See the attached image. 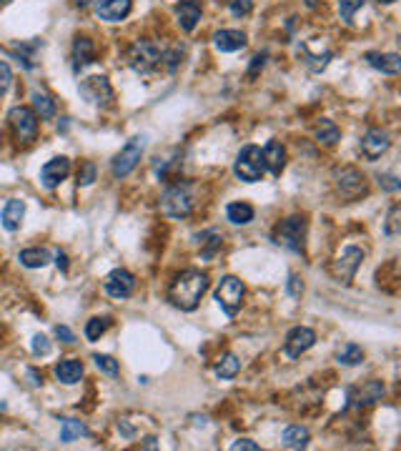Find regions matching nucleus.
<instances>
[{"mask_svg": "<svg viewBox=\"0 0 401 451\" xmlns=\"http://www.w3.org/2000/svg\"><path fill=\"white\" fill-rule=\"evenodd\" d=\"M208 291V276L196 269L181 271L178 276L173 278L168 286V301L181 311H196L203 299V293Z\"/></svg>", "mask_w": 401, "mask_h": 451, "instance_id": "1", "label": "nucleus"}, {"mask_svg": "<svg viewBox=\"0 0 401 451\" xmlns=\"http://www.w3.org/2000/svg\"><path fill=\"white\" fill-rule=\"evenodd\" d=\"M161 209L168 218H186L194 211V186L191 183H173L161 196Z\"/></svg>", "mask_w": 401, "mask_h": 451, "instance_id": "2", "label": "nucleus"}, {"mask_svg": "<svg viewBox=\"0 0 401 451\" xmlns=\"http://www.w3.org/2000/svg\"><path fill=\"white\" fill-rule=\"evenodd\" d=\"M125 58H128V65H131L136 73L148 76V73H153V70L163 63V50H161L153 41H136L131 48H128V56Z\"/></svg>", "mask_w": 401, "mask_h": 451, "instance_id": "3", "label": "nucleus"}, {"mask_svg": "<svg viewBox=\"0 0 401 451\" xmlns=\"http://www.w3.org/2000/svg\"><path fill=\"white\" fill-rule=\"evenodd\" d=\"M333 186H336V193H339L344 201H359L361 196L369 193L367 176L351 166H344V168H336V171H333Z\"/></svg>", "mask_w": 401, "mask_h": 451, "instance_id": "4", "label": "nucleus"}, {"mask_svg": "<svg viewBox=\"0 0 401 451\" xmlns=\"http://www.w3.org/2000/svg\"><path fill=\"white\" fill-rule=\"evenodd\" d=\"M236 178H241L243 183H258L266 174V163H263V153L258 146H243L241 153L236 156L234 163Z\"/></svg>", "mask_w": 401, "mask_h": 451, "instance_id": "5", "label": "nucleus"}, {"mask_svg": "<svg viewBox=\"0 0 401 451\" xmlns=\"http://www.w3.org/2000/svg\"><path fill=\"white\" fill-rule=\"evenodd\" d=\"M304 238H306V218L304 216H291L286 221L276 226L274 241L294 253H304Z\"/></svg>", "mask_w": 401, "mask_h": 451, "instance_id": "6", "label": "nucleus"}, {"mask_svg": "<svg viewBox=\"0 0 401 451\" xmlns=\"http://www.w3.org/2000/svg\"><path fill=\"white\" fill-rule=\"evenodd\" d=\"M243 296H246V286L241 284V278H236V276L221 278V284L216 289V301H218L221 311L226 313L229 319H234L236 313H238V308H241V304H243Z\"/></svg>", "mask_w": 401, "mask_h": 451, "instance_id": "7", "label": "nucleus"}, {"mask_svg": "<svg viewBox=\"0 0 401 451\" xmlns=\"http://www.w3.org/2000/svg\"><path fill=\"white\" fill-rule=\"evenodd\" d=\"M143 148H145L143 136H136V138L128 140V143L121 148V153L113 158V166H111L113 176H116V178H125V176H131L133 168L138 166L141 156H143Z\"/></svg>", "mask_w": 401, "mask_h": 451, "instance_id": "8", "label": "nucleus"}, {"mask_svg": "<svg viewBox=\"0 0 401 451\" xmlns=\"http://www.w3.org/2000/svg\"><path fill=\"white\" fill-rule=\"evenodd\" d=\"M10 125H13L15 131V138L21 140V143H33L35 136H38V116H35L33 108L28 105H15L10 116H8Z\"/></svg>", "mask_w": 401, "mask_h": 451, "instance_id": "9", "label": "nucleus"}, {"mask_svg": "<svg viewBox=\"0 0 401 451\" xmlns=\"http://www.w3.org/2000/svg\"><path fill=\"white\" fill-rule=\"evenodd\" d=\"M361 261H364V251L356 249V246H349V249H344V253L331 264V276L336 278L339 284H351V278L356 276Z\"/></svg>", "mask_w": 401, "mask_h": 451, "instance_id": "10", "label": "nucleus"}, {"mask_svg": "<svg viewBox=\"0 0 401 451\" xmlns=\"http://www.w3.org/2000/svg\"><path fill=\"white\" fill-rule=\"evenodd\" d=\"M81 96L88 101L90 105H111L113 101V88L105 76H90L81 81Z\"/></svg>", "mask_w": 401, "mask_h": 451, "instance_id": "11", "label": "nucleus"}, {"mask_svg": "<svg viewBox=\"0 0 401 451\" xmlns=\"http://www.w3.org/2000/svg\"><path fill=\"white\" fill-rule=\"evenodd\" d=\"M389 148H391V138H389V133L381 131V128H369L359 140V153L367 160H379Z\"/></svg>", "mask_w": 401, "mask_h": 451, "instance_id": "12", "label": "nucleus"}, {"mask_svg": "<svg viewBox=\"0 0 401 451\" xmlns=\"http://www.w3.org/2000/svg\"><path fill=\"white\" fill-rule=\"evenodd\" d=\"M103 289H105V293H108L111 299L123 301V299H128V296H133V291H136V278H133L131 271L116 269V271H111V273L105 276Z\"/></svg>", "mask_w": 401, "mask_h": 451, "instance_id": "13", "label": "nucleus"}, {"mask_svg": "<svg viewBox=\"0 0 401 451\" xmlns=\"http://www.w3.org/2000/svg\"><path fill=\"white\" fill-rule=\"evenodd\" d=\"M313 344H316V333L309 326H296V328H291L289 336H286L284 354L289 356V359H298V356L306 354Z\"/></svg>", "mask_w": 401, "mask_h": 451, "instance_id": "14", "label": "nucleus"}, {"mask_svg": "<svg viewBox=\"0 0 401 451\" xmlns=\"http://www.w3.org/2000/svg\"><path fill=\"white\" fill-rule=\"evenodd\" d=\"M133 10L131 0H98L96 15L105 23H121L125 21Z\"/></svg>", "mask_w": 401, "mask_h": 451, "instance_id": "15", "label": "nucleus"}, {"mask_svg": "<svg viewBox=\"0 0 401 451\" xmlns=\"http://www.w3.org/2000/svg\"><path fill=\"white\" fill-rule=\"evenodd\" d=\"M68 174H70V160L65 156H58V158L48 160L41 168V183L45 188H58L63 180L68 178Z\"/></svg>", "mask_w": 401, "mask_h": 451, "instance_id": "16", "label": "nucleus"}, {"mask_svg": "<svg viewBox=\"0 0 401 451\" xmlns=\"http://www.w3.org/2000/svg\"><path fill=\"white\" fill-rule=\"evenodd\" d=\"M200 13H203V8H200V0H183L176 6V18H178V28L183 33H194L196 25L200 21Z\"/></svg>", "mask_w": 401, "mask_h": 451, "instance_id": "17", "label": "nucleus"}, {"mask_svg": "<svg viewBox=\"0 0 401 451\" xmlns=\"http://www.w3.org/2000/svg\"><path fill=\"white\" fill-rule=\"evenodd\" d=\"M263 163L274 176H281V171L286 168V148L281 146V140H269L263 148Z\"/></svg>", "mask_w": 401, "mask_h": 451, "instance_id": "18", "label": "nucleus"}, {"mask_svg": "<svg viewBox=\"0 0 401 451\" xmlns=\"http://www.w3.org/2000/svg\"><path fill=\"white\" fill-rule=\"evenodd\" d=\"M96 61V45L90 41L88 35H78L76 41H73V68L81 70L85 65Z\"/></svg>", "mask_w": 401, "mask_h": 451, "instance_id": "19", "label": "nucleus"}, {"mask_svg": "<svg viewBox=\"0 0 401 451\" xmlns=\"http://www.w3.org/2000/svg\"><path fill=\"white\" fill-rule=\"evenodd\" d=\"M214 45L221 53H236V50L246 48V33L243 30H218L214 35Z\"/></svg>", "mask_w": 401, "mask_h": 451, "instance_id": "20", "label": "nucleus"}, {"mask_svg": "<svg viewBox=\"0 0 401 451\" xmlns=\"http://www.w3.org/2000/svg\"><path fill=\"white\" fill-rule=\"evenodd\" d=\"M23 216H25V203L18 201V198H10V201L6 203L3 213H0V223H3V229H6V231L15 233V231L21 229Z\"/></svg>", "mask_w": 401, "mask_h": 451, "instance_id": "21", "label": "nucleus"}, {"mask_svg": "<svg viewBox=\"0 0 401 451\" xmlns=\"http://www.w3.org/2000/svg\"><path fill=\"white\" fill-rule=\"evenodd\" d=\"M364 61L371 65V68L387 73V76H396L401 70V58L399 53H367Z\"/></svg>", "mask_w": 401, "mask_h": 451, "instance_id": "22", "label": "nucleus"}, {"mask_svg": "<svg viewBox=\"0 0 401 451\" xmlns=\"http://www.w3.org/2000/svg\"><path fill=\"white\" fill-rule=\"evenodd\" d=\"M56 379L65 386H73L83 379V364L76 359H63L56 366Z\"/></svg>", "mask_w": 401, "mask_h": 451, "instance_id": "23", "label": "nucleus"}, {"mask_svg": "<svg viewBox=\"0 0 401 451\" xmlns=\"http://www.w3.org/2000/svg\"><path fill=\"white\" fill-rule=\"evenodd\" d=\"M30 101H33V111L38 118L50 120L53 116H56V103H53V98H50L48 93L33 90V93H30Z\"/></svg>", "mask_w": 401, "mask_h": 451, "instance_id": "24", "label": "nucleus"}, {"mask_svg": "<svg viewBox=\"0 0 401 451\" xmlns=\"http://www.w3.org/2000/svg\"><path fill=\"white\" fill-rule=\"evenodd\" d=\"M309 439H311V434H309L306 426H289V429L284 431V437H281V444H284L286 449H306V446H309Z\"/></svg>", "mask_w": 401, "mask_h": 451, "instance_id": "25", "label": "nucleus"}, {"mask_svg": "<svg viewBox=\"0 0 401 451\" xmlns=\"http://www.w3.org/2000/svg\"><path fill=\"white\" fill-rule=\"evenodd\" d=\"M339 138H341V131H339V125L333 123V120H329V118H321L318 120V125H316V140L318 143H324V146H336L339 143Z\"/></svg>", "mask_w": 401, "mask_h": 451, "instance_id": "26", "label": "nucleus"}, {"mask_svg": "<svg viewBox=\"0 0 401 451\" xmlns=\"http://www.w3.org/2000/svg\"><path fill=\"white\" fill-rule=\"evenodd\" d=\"M226 216H229V221L234 226H249L254 221V209H251L249 203H229V209H226Z\"/></svg>", "mask_w": 401, "mask_h": 451, "instance_id": "27", "label": "nucleus"}, {"mask_svg": "<svg viewBox=\"0 0 401 451\" xmlns=\"http://www.w3.org/2000/svg\"><path fill=\"white\" fill-rule=\"evenodd\" d=\"M21 264L25 266V269H43V266H48L50 261V251L45 249H25L21 251Z\"/></svg>", "mask_w": 401, "mask_h": 451, "instance_id": "28", "label": "nucleus"}, {"mask_svg": "<svg viewBox=\"0 0 401 451\" xmlns=\"http://www.w3.org/2000/svg\"><path fill=\"white\" fill-rule=\"evenodd\" d=\"M336 361L341 366H359V364H364V348L359 344H346V346L339 348Z\"/></svg>", "mask_w": 401, "mask_h": 451, "instance_id": "29", "label": "nucleus"}, {"mask_svg": "<svg viewBox=\"0 0 401 451\" xmlns=\"http://www.w3.org/2000/svg\"><path fill=\"white\" fill-rule=\"evenodd\" d=\"M196 241H198L203 258H214L216 251L221 249V233H218V231H206V233L196 236Z\"/></svg>", "mask_w": 401, "mask_h": 451, "instance_id": "30", "label": "nucleus"}, {"mask_svg": "<svg viewBox=\"0 0 401 451\" xmlns=\"http://www.w3.org/2000/svg\"><path fill=\"white\" fill-rule=\"evenodd\" d=\"M81 437H88V429H85L83 423L76 421V419H63V426H61L63 444H70V441H76Z\"/></svg>", "mask_w": 401, "mask_h": 451, "instance_id": "31", "label": "nucleus"}, {"mask_svg": "<svg viewBox=\"0 0 401 451\" xmlns=\"http://www.w3.org/2000/svg\"><path fill=\"white\" fill-rule=\"evenodd\" d=\"M238 371H241V361L236 359L234 354H226L221 359V364L216 366V376H218V379H226V381H229V379H234Z\"/></svg>", "mask_w": 401, "mask_h": 451, "instance_id": "32", "label": "nucleus"}, {"mask_svg": "<svg viewBox=\"0 0 401 451\" xmlns=\"http://www.w3.org/2000/svg\"><path fill=\"white\" fill-rule=\"evenodd\" d=\"M298 53L304 56V63L309 65V70H313V73H321V70L329 65V61H331V53H324V56H311L306 45H301V48H298Z\"/></svg>", "mask_w": 401, "mask_h": 451, "instance_id": "33", "label": "nucleus"}, {"mask_svg": "<svg viewBox=\"0 0 401 451\" xmlns=\"http://www.w3.org/2000/svg\"><path fill=\"white\" fill-rule=\"evenodd\" d=\"M364 3H367V0H339L341 21H344L346 25H351L353 15H356V10H361V8H364Z\"/></svg>", "mask_w": 401, "mask_h": 451, "instance_id": "34", "label": "nucleus"}, {"mask_svg": "<svg viewBox=\"0 0 401 451\" xmlns=\"http://www.w3.org/2000/svg\"><path fill=\"white\" fill-rule=\"evenodd\" d=\"M108 326H111V321H108V319H90L88 324H85V339L98 341L105 333V328H108Z\"/></svg>", "mask_w": 401, "mask_h": 451, "instance_id": "35", "label": "nucleus"}, {"mask_svg": "<svg viewBox=\"0 0 401 451\" xmlns=\"http://www.w3.org/2000/svg\"><path fill=\"white\" fill-rule=\"evenodd\" d=\"M234 18H246L254 10V0H226Z\"/></svg>", "mask_w": 401, "mask_h": 451, "instance_id": "36", "label": "nucleus"}, {"mask_svg": "<svg viewBox=\"0 0 401 451\" xmlns=\"http://www.w3.org/2000/svg\"><path fill=\"white\" fill-rule=\"evenodd\" d=\"M93 361H96V366L101 368L103 374H108V376H116L118 374V361L113 359V356L96 354V356H93Z\"/></svg>", "mask_w": 401, "mask_h": 451, "instance_id": "37", "label": "nucleus"}, {"mask_svg": "<svg viewBox=\"0 0 401 451\" xmlns=\"http://www.w3.org/2000/svg\"><path fill=\"white\" fill-rule=\"evenodd\" d=\"M399 216H401V206H391V211H389V218H387V226H384V231H387V236H399L401 229H399Z\"/></svg>", "mask_w": 401, "mask_h": 451, "instance_id": "38", "label": "nucleus"}, {"mask_svg": "<svg viewBox=\"0 0 401 451\" xmlns=\"http://www.w3.org/2000/svg\"><path fill=\"white\" fill-rule=\"evenodd\" d=\"M96 180V166L93 163H83V168L78 171V186H90Z\"/></svg>", "mask_w": 401, "mask_h": 451, "instance_id": "39", "label": "nucleus"}, {"mask_svg": "<svg viewBox=\"0 0 401 451\" xmlns=\"http://www.w3.org/2000/svg\"><path fill=\"white\" fill-rule=\"evenodd\" d=\"M33 354L35 356H48L50 354V341L43 336V333H38V336H33Z\"/></svg>", "mask_w": 401, "mask_h": 451, "instance_id": "40", "label": "nucleus"}, {"mask_svg": "<svg viewBox=\"0 0 401 451\" xmlns=\"http://www.w3.org/2000/svg\"><path fill=\"white\" fill-rule=\"evenodd\" d=\"M286 289H289L291 299H301V296H304V281H301L296 273H291V276H289V284H286Z\"/></svg>", "mask_w": 401, "mask_h": 451, "instance_id": "41", "label": "nucleus"}, {"mask_svg": "<svg viewBox=\"0 0 401 451\" xmlns=\"http://www.w3.org/2000/svg\"><path fill=\"white\" fill-rule=\"evenodd\" d=\"M10 83H13V70H10L8 63L0 61V93H6L10 88Z\"/></svg>", "mask_w": 401, "mask_h": 451, "instance_id": "42", "label": "nucleus"}, {"mask_svg": "<svg viewBox=\"0 0 401 451\" xmlns=\"http://www.w3.org/2000/svg\"><path fill=\"white\" fill-rule=\"evenodd\" d=\"M379 186H381V188H387V191H391V193H394V191H399V188H401V183L396 180V176L384 174V176H379Z\"/></svg>", "mask_w": 401, "mask_h": 451, "instance_id": "43", "label": "nucleus"}, {"mask_svg": "<svg viewBox=\"0 0 401 451\" xmlns=\"http://www.w3.org/2000/svg\"><path fill=\"white\" fill-rule=\"evenodd\" d=\"M56 336L58 341H63V344H76V336H73V331H70L68 326H56Z\"/></svg>", "mask_w": 401, "mask_h": 451, "instance_id": "44", "label": "nucleus"}, {"mask_svg": "<svg viewBox=\"0 0 401 451\" xmlns=\"http://www.w3.org/2000/svg\"><path fill=\"white\" fill-rule=\"evenodd\" d=\"M231 449L234 451H258V444H254L251 439H238V441L231 444Z\"/></svg>", "mask_w": 401, "mask_h": 451, "instance_id": "45", "label": "nucleus"}, {"mask_svg": "<svg viewBox=\"0 0 401 451\" xmlns=\"http://www.w3.org/2000/svg\"><path fill=\"white\" fill-rule=\"evenodd\" d=\"M263 65H266V53H258V56L254 58V63H251V70H249V76H251V78H256V73H258V70L263 68Z\"/></svg>", "mask_w": 401, "mask_h": 451, "instance_id": "46", "label": "nucleus"}, {"mask_svg": "<svg viewBox=\"0 0 401 451\" xmlns=\"http://www.w3.org/2000/svg\"><path fill=\"white\" fill-rule=\"evenodd\" d=\"M56 264H58V269H61V271H68V258H65L63 251H58V253H56Z\"/></svg>", "mask_w": 401, "mask_h": 451, "instance_id": "47", "label": "nucleus"}, {"mask_svg": "<svg viewBox=\"0 0 401 451\" xmlns=\"http://www.w3.org/2000/svg\"><path fill=\"white\" fill-rule=\"evenodd\" d=\"M304 3H306V8H316L321 0H304Z\"/></svg>", "mask_w": 401, "mask_h": 451, "instance_id": "48", "label": "nucleus"}, {"mask_svg": "<svg viewBox=\"0 0 401 451\" xmlns=\"http://www.w3.org/2000/svg\"><path fill=\"white\" fill-rule=\"evenodd\" d=\"M373 3H384V6H389V3H394V0H373Z\"/></svg>", "mask_w": 401, "mask_h": 451, "instance_id": "49", "label": "nucleus"}]
</instances>
